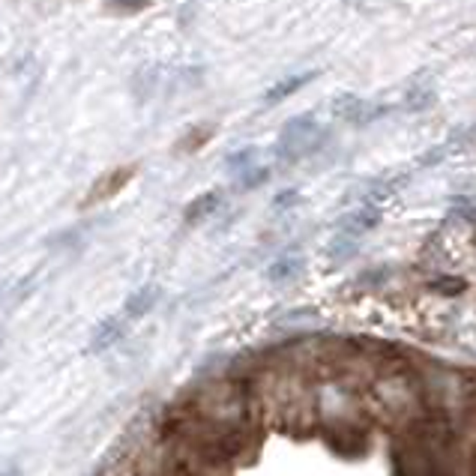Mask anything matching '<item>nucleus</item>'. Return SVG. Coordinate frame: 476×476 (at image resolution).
Segmentation results:
<instances>
[{
	"mask_svg": "<svg viewBox=\"0 0 476 476\" xmlns=\"http://www.w3.org/2000/svg\"><path fill=\"white\" fill-rule=\"evenodd\" d=\"M255 156H258V150H255V147L237 150V153L228 156V171H231V174H243L246 168H252V165H255Z\"/></svg>",
	"mask_w": 476,
	"mask_h": 476,
	"instance_id": "obj_11",
	"label": "nucleus"
},
{
	"mask_svg": "<svg viewBox=\"0 0 476 476\" xmlns=\"http://www.w3.org/2000/svg\"><path fill=\"white\" fill-rule=\"evenodd\" d=\"M434 90L429 84H417V87H410L407 96H405V108L410 111V114H422V111H429L434 105Z\"/></svg>",
	"mask_w": 476,
	"mask_h": 476,
	"instance_id": "obj_8",
	"label": "nucleus"
},
{
	"mask_svg": "<svg viewBox=\"0 0 476 476\" xmlns=\"http://www.w3.org/2000/svg\"><path fill=\"white\" fill-rule=\"evenodd\" d=\"M299 270H303V261L299 258H282V261H275V264L270 267V279L273 282L294 279V275H299Z\"/></svg>",
	"mask_w": 476,
	"mask_h": 476,
	"instance_id": "obj_10",
	"label": "nucleus"
},
{
	"mask_svg": "<svg viewBox=\"0 0 476 476\" xmlns=\"http://www.w3.org/2000/svg\"><path fill=\"white\" fill-rule=\"evenodd\" d=\"M381 219H383L381 207L374 204V201H366V204L357 207V210L350 213V216L342 222V231H345V234L359 237V234H366V231H374V228H378Z\"/></svg>",
	"mask_w": 476,
	"mask_h": 476,
	"instance_id": "obj_3",
	"label": "nucleus"
},
{
	"mask_svg": "<svg viewBox=\"0 0 476 476\" xmlns=\"http://www.w3.org/2000/svg\"><path fill=\"white\" fill-rule=\"evenodd\" d=\"M449 150H476V123L461 132H453L449 138Z\"/></svg>",
	"mask_w": 476,
	"mask_h": 476,
	"instance_id": "obj_14",
	"label": "nucleus"
},
{
	"mask_svg": "<svg viewBox=\"0 0 476 476\" xmlns=\"http://www.w3.org/2000/svg\"><path fill=\"white\" fill-rule=\"evenodd\" d=\"M357 252V237L354 234H339L335 240L330 243V258H339V261H345V258H350Z\"/></svg>",
	"mask_w": 476,
	"mask_h": 476,
	"instance_id": "obj_12",
	"label": "nucleus"
},
{
	"mask_svg": "<svg viewBox=\"0 0 476 476\" xmlns=\"http://www.w3.org/2000/svg\"><path fill=\"white\" fill-rule=\"evenodd\" d=\"M222 204V192H204V195H198L195 201L186 207L183 213V222L186 225H198V222H204L207 216H213V213L219 210Z\"/></svg>",
	"mask_w": 476,
	"mask_h": 476,
	"instance_id": "obj_6",
	"label": "nucleus"
},
{
	"mask_svg": "<svg viewBox=\"0 0 476 476\" xmlns=\"http://www.w3.org/2000/svg\"><path fill=\"white\" fill-rule=\"evenodd\" d=\"M446 153H449V144H446V147H434V150H425V153L420 156V165H422V168H429V165H441Z\"/></svg>",
	"mask_w": 476,
	"mask_h": 476,
	"instance_id": "obj_16",
	"label": "nucleus"
},
{
	"mask_svg": "<svg viewBox=\"0 0 476 476\" xmlns=\"http://www.w3.org/2000/svg\"><path fill=\"white\" fill-rule=\"evenodd\" d=\"M135 174H138L135 165H117V168L105 171L102 177H96V180L90 183V189L84 192V198H81L78 207H81V210H90V207H99V204L111 201V198H117V195L132 183Z\"/></svg>",
	"mask_w": 476,
	"mask_h": 476,
	"instance_id": "obj_2",
	"label": "nucleus"
},
{
	"mask_svg": "<svg viewBox=\"0 0 476 476\" xmlns=\"http://www.w3.org/2000/svg\"><path fill=\"white\" fill-rule=\"evenodd\" d=\"M323 141H327V132L318 129L315 114H297L282 126L279 144H275V156H279L285 165L287 162H299L303 156L315 153Z\"/></svg>",
	"mask_w": 476,
	"mask_h": 476,
	"instance_id": "obj_1",
	"label": "nucleus"
},
{
	"mask_svg": "<svg viewBox=\"0 0 476 476\" xmlns=\"http://www.w3.org/2000/svg\"><path fill=\"white\" fill-rule=\"evenodd\" d=\"M405 183H407V174H405V171H398V174H390V177L374 180V183L369 186V201H374V204L386 201V198H393L398 189H402Z\"/></svg>",
	"mask_w": 476,
	"mask_h": 476,
	"instance_id": "obj_7",
	"label": "nucleus"
},
{
	"mask_svg": "<svg viewBox=\"0 0 476 476\" xmlns=\"http://www.w3.org/2000/svg\"><path fill=\"white\" fill-rule=\"evenodd\" d=\"M108 6L117 12H141L144 6H150V0H108Z\"/></svg>",
	"mask_w": 476,
	"mask_h": 476,
	"instance_id": "obj_17",
	"label": "nucleus"
},
{
	"mask_svg": "<svg viewBox=\"0 0 476 476\" xmlns=\"http://www.w3.org/2000/svg\"><path fill=\"white\" fill-rule=\"evenodd\" d=\"M213 132H216V126L213 123H198V126H192V129H186L183 135H180V141H177V153L180 156H192V153H198L204 144H210L213 141Z\"/></svg>",
	"mask_w": 476,
	"mask_h": 476,
	"instance_id": "obj_5",
	"label": "nucleus"
},
{
	"mask_svg": "<svg viewBox=\"0 0 476 476\" xmlns=\"http://www.w3.org/2000/svg\"><path fill=\"white\" fill-rule=\"evenodd\" d=\"M153 299H156V287H144L141 294H135L132 299H129V306H126V311L132 318H138V315H144V311L153 306Z\"/></svg>",
	"mask_w": 476,
	"mask_h": 476,
	"instance_id": "obj_13",
	"label": "nucleus"
},
{
	"mask_svg": "<svg viewBox=\"0 0 476 476\" xmlns=\"http://www.w3.org/2000/svg\"><path fill=\"white\" fill-rule=\"evenodd\" d=\"M309 81H315V72H299V75H291V78L275 81L273 87H267L264 102H267V105H279V102H285L287 96H294L297 90H303Z\"/></svg>",
	"mask_w": 476,
	"mask_h": 476,
	"instance_id": "obj_4",
	"label": "nucleus"
},
{
	"mask_svg": "<svg viewBox=\"0 0 476 476\" xmlns=\"http://www.w3.org/2000/svg\"><path fill=\"white\" fill-rule=\"evenodd\" d=\"M270 168H264V165H261V168H246L243 174H237V186H240V189H246V192H252V189H258V186L261 183H267L270 180Z\"/></svg>",
	"mask_w": 476,
	"mask_h": 476,
	"instance_id": "obj_9",
	"label": "nucleus"
},
{
	"mask_svg": "<svg viewBox=\"0 0 476 476\" xmlns=\"http://www.w3.org/2000/svg\"><path fill=\"white\" fill-rule=\"evenodd\" d=\"M297 204H299V192L297 189H282L279 195L273 198V210L275 213H285V210H291Z\"/></svg>",
	"mask_w": 476,
	"mask_h": 476,
	"instance_id": "obj_15",
	"label": "nucleus"
}]
</instances>
